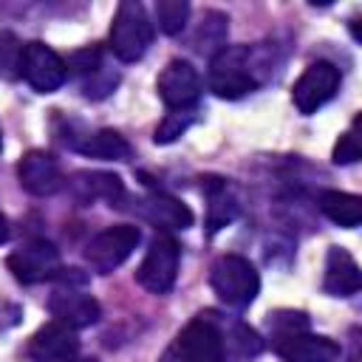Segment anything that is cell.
I'll return each mask as SVG.
<instances>
[{
    "label": "cell",
    "mask_w": 362,
    "mask_h": 362,
    "mask_svg": "<svg viewBox=\"0 0 362 362\" xmlns=\"http://www.w3.org/2000/svg\"><path fill=\"white\" fill-rule=\"evenodd\" d=\"M320 212L334 221L337 226L342 229H354L359 226L362 221V201L359 195H351V192H339V189H325L320 195Z\"/></svg>",
    "instance_id": "20"
},
{
    "label": "cell",
    "mask_w": 362,
    "mask_h": 362,
    "mask_svg": "<svg viewBox=\"0 0 362 362\" xmlns=\"http://www.w3.org/2000/svg\"><path fill=\"white\" fill-rule=\"evenodd\" d=\"M178 277V243L170 235H156L150 249L136 269V280L150 294H167Z\"/></svg>",
    "instance_id": "8"
},
{
    "label": "cell",
    "mask_w": 362,
    "mask_h": 362,
    "mask_svg": "<svg viewBox=\"0 0 362 362\" xmlns=\"http://www.w3.org/2000/svg\"><path fill=\"white\" fill-rule=\"evenodd\" d=\"M136 209L141 212V218H147L150 223L164 226V229H189L192 226V209L187 204H181L178 198H170L161 192L136 201Z\"/></svg>",
    "instance_id": "17"
},
{
    "label": "cell",
    "mask_w": 362,
    "mask_h": 362,
    "mask_svg": "<svg viewBox=\"0 0 362 362\" xmlns=\"http://www.w3.org/2000/svg\"><path fill=\"white\" fill-rule=\"evenodd\" d=\"M17 178L25 192L31 195H54L62 187L59 161L45 150H28L17 164Z\"/></svg>",
    "instance_id": "14"
},
{
    "label": "cell",
    "mask_w": 362,
    "mask_h": 362,
    "mask_svg": "<svg viewBox=\"0 0 362 362\" xmlns=\"http://www.w3.org/2000/svg\"><path fill=\"white\" fill-rule=\"evenodd\" d=\"M65 144L88 158H102V161H122L130 156V144L122 133L116 130H93V133H79V136H68Z\"/></svg>",
    "instance_id": "16"
},
{
    "label": "cell",
    "mask_w": 362,
    "mask_h": 362,
    "mask_svg": "<svg viewBox=\"0 0 362 362\" xmlns=\"http://www.w3.org/2000/svg\"><path fill=\"white\" fill-rule=\"evenodd\" d=\"M272 348L283 362H337L342 354L334 339L308 331L272 339Z\"/></svg>",
    "instance_id": "13"
},
{
    "label": "cell",
    "mask_w": 362,
    "mask_h": 362,
    "mask_svg": "<svg viewBox=\"0 0 362 362\" xmlns=\"http://www.w3.org/2000/svg\"><path fill=\"white\" fill-rule=\"evenodd\" d=\"M23 79L37 90V93H54L65 79H68V65L65 59L45 42L31 40L20 48V62H17Z\"/></svg>",
    "instance_id": "6"
},
{
    "label": "cell",
    "mask_w": 362,
    "mask_h": 362,
    "mask_svg": "<svg viewBox=\"0 0 362 362\" xmlns=\"http://www.w3.org/2000/svg\"><path fill=\"white\" fill-rule=\"evenodd\" d=\"M8 240V221H6V215L0 212V243H6Z\"/></svg>",
    "instance_id": "27"
},
{
    "label": "cell",
    "mask_w": 362,
    "mask_h": 362,
    "mask_svg": "<svg viewBox=\"0 0 362 362\" xmlns=\"http://www.w3.org/2000/svg\"><path fill=\"white\" fill-rule=\"evenodd\" d=\"M48 311L57 322L79 331L93 325L102 317V308L96 303V297H90L88 291L76 288V286H62L48 297Z\"/></svg>",
    "instance_id": "11"
},
{
    "label": "cell",
    "mask_w": 362,
    "mask_h": 362,
    "mask_svg": "<svg viewBox=\"0 0 362 362\" xmlns=\"http://www.w3.org/2000/svg\"><path fill=\"white\" fill-rule=\"evenodd\" d=\"M79 362H96V359H79Z\"/></svg>",
    "instance_id": "28"
},
{
    "label": "cell",
    "mask_w": 362,
    "mask_h": 362,
    "mask_svg": "<svg viewBox=\"0 0 362 362\" xmlns=\"http://www.w3.org/2000/svg\"><path fill=\"white\" fill-rule=\"evenodd\" d=\"M229 20L221 14V11H206L201 25H198V34H195V48L201 54H209L215 57L221 48H223V40H226V25Z\"/></svg>",
    "instance_id": "22"
},
{
    "label": "cell",
    "mask_w": 362,
    "mask_h": 362,
    "mask_svg": "<svg viewBox=\"0 0 362 362\" xmlns=\"http://www.w3.org/2000/svg\"><path fill=\"white\" fill-rule=\"evenodd\" d=\"M209 286L223 305L246 308L260 291V274L246 257L221 255L209 269Z\"/></svg>",
    "instance_id": "3"
},
{
    "label": "cell",
    "mask_w": 362,
    "mask_h": 362,
    "mask_svg": "<svg viewBox=\"0 0 362 362\" xmlns=\"http://www.w3.org/2000/svg\"><path fill=\"white\" fill-rule=\"evenodd\" d=\"M192 119H195V113L192 110H170L164 119H161V124L156 127V144H170V141H175L181 133H187V127L192 124Z\"/></svg>",
    "instance_id": "24"
},
{
    "label": "cell",
    "mask_w": 362,
    "mask_h": 362,
    "mask_svg": "<svg viewBox=\"0 0 362 362\" xmlns=\"http://www.w3.org/2000/svg\"><path fill=\"white\" fill-rule=\"evenodd\" d=\"M158 362H226L218 317L206 311L189 320L167 345Z\"/></svg>",
    "instance_id": "1"
},
{
    "label": "cell",
    "mask_w": 362,
    "mask_h": 362,
    "mask_svg": "<svg viewBox=\"0 0 362 362\" xmlns=\"http://www.w3.org/2000/svg\"><path fill=\"white\" fill-rule=\"evenodd\" d=\"M204 195H206V226L209 232H218L223 226H229L238 215V198L232 195L226 178H218V175H206L204 184H201Z\"/></svg>",
    "instance_id": "18"
},
{
    "label": "cell",
    "mask_w": 362,
    "mask_h": 362,
    "mask_svg": "<svg viewBox=\"0 0 362 362\" xmlns=\"http://www.w3.org/2000/svg\"><path fill=\"white\" fill-rule=\"evenodd\" d=\"M141 232L133 223H119V226H107L99 235H93L85 246V260L90 263L93 272L99 274H110L113 269H119L133 249L139 246Z\"/></svg>",
    "instance_id": "5"
},
{
    "label": "cell",
    "mask_w": 362,
    "mask_h": 362,
    "mask_svg": "<svg viewBox=\"0 0 362 362\" xmlns=\"http://www.w3.org/2000/svg\"><path fill=\"white\" fill-rule=\"evenodd\" d=\"M74 192L79 195V201H107L110 206L119 204L124 198V184L119 175L113 173H102V170H93V173H76L74 181H71Z\"/></svg>",
    "instance_id": "19"
},
{
    "label": "cell",
    "mask_w": 362,
    "mask_h": 362,
    "mask_svg": "<svg viewBox=\"0 0 362 362\" xmlns=\"http://www.w3.org/2000/svg\"><path fill=\"white\" fill-rule=\"evenodd\" d=\"M266 325L272 331V339H280V337H288V334L308 331V317L303 311H274V314H269Z\"/></svg>",
    "instance_id": "25"
},
{
    "label": "cell",
    "mask_w": 362,
    "mask_h": 362,
    "mask_svg": "<svg viewBox=\"0 0 362 362\" xmlns=\"http://www.w3.org/2000/svg\"><path fill=\"white\" fill-rule=\"evenodd\" d=\"M362 156V141H359V116L351 122V127L339 136L337 147H334V164H354Z\"/></svg>",
    "instance_id": "26"
},
{
    "label": "cell",
    "mask_w": 362,
    "mask_h": 362,
    "mask_svg": "<svg viewBox=\"0 0 362 362\" xmlns=\"http://www.w3.org/2000/svg\"><path fill=\"white\" fill-rule=\"evenodd\" d=\"M189 3L187 0H158L156 3V20L164 34H178L187 25Z\"/></svg>",
    "instance_id": "23"
},
{
    "label": "cell",
    "mask_w": 362,
    "mask_h": 362,
    "mask_svg": "<svg viewBox=\"0 0 362 362\" xmlns=\"http://www.w3.org/2000/svg\"><path fill=\"white\" fill-rule=\"evenodd\" d=\"M156 90L167 110H195L198 96H201V76L187 59H173L164 65L158 74Z\"/></svg>",
    "instance_id": "10"
},
{
    "label": "cell",
    "mask_w": 362,
    "mask_h": 362,
    "mask_svg": "<svg viewBox=\"0 0 362 362\" xmlns=\"http://www.w3.org/2000/svg\"><path fill=\"white\" fill-rule=\"evenodd\" d=\"M362 288L359 263L354 255L342 246H331L325 255V272H322V291L331 297H351Z\"/></svg>",
    "instance_id": "15"
},
{
    "label": "cell",
    "mask_w": 362,
    "mask_h": 362,
    "mask_svg": "<svg viewBox=\"0 0 362 362\" xmlns=\"http://www.w3.org/2000/svg\"><path fill=\"white\" fill-rule=\"evenodd\" d=\"M0 150H3V139H0Z\"/></svg>",
    "instance_id": "29"
},
{
    "label": "cell",
    "mask_w": 362,
    "mask_h": 362,
    "mask_svg": "<svg viewBox=\"0 0 362 362\" xmlns=\"http://www.w3.org/2000/svg\"><path fill=\"white\" fill-rule=\"evenodd\" d=\"M218 328H221L226 359H252V356L260 354L263 342H260L257 331H252L246 322H240V320H235V322L218 320Z\"/></svg>",
    "instance_id": "21"
},
{
    "label": "cell",
    "mask_w": 362,
    "mask_h": 362,
    "mask_svg": "<svg viewBox=\"0 0 362 362\" xmlns=\"http://www.w3.org/2000/svg\"><path fill=\"white\" fill-rule=\"evenodd\" d=\"M76 351H79L76 331L57 320L37 328L25 348L31 362H71L76 356Z\"/></svg>",
    "instance_id": "12"
},
{
    "label": "cell",
    "mask_w": 362,
    "mask_h": 362,
    "mask_svg": "<svg viewBox=\"0 0 362 362\" xmlns=\"http://www.w3.org/2000/svg\"><path fill=\"white\" fill-rule=\"evenodd\" d=\"M8 272L20 280V283H42V280H57L62 272V260H59V249L42 238L25 240L23 246H17L8 260H6Z\"/></svg>",
    "instance_id": "7"
},
{
    "label": "cell",
    "mask_w": 362,
    "mask_h": 362,
    "mask_svg": "<svg viewBox=\"0 0 362 362\" xmlns=\"http://www.w3.org/2000/svg\"><path fill=\"white\" fill-rule=\"evenodd\" d=\"M260 85L252 48L249 45H223L209 62V88L221 99H240Z\"/></svg>",
    "instance_id": "2"
},
{
    "label": "cell",
    "mask_w": 362,
    "mask_h": 362,
    "mask_svg": "<svg viewBox=\"0 0 362 362\" xmlns=\"http://www.w3.org/2000/svg\"><path fill=\"white\" fill-rule=\"evenodd\" d=\"M153 42V23L141 3L122 0L110 23V51L122 62H136Z\"/></svg>",
    "instance_id": "4"
},
{
    "label": "cell",
    "mask_w": 362,
    "mask_h": 362,
    "mask_svg": "<svg viewBox=\"0 0 362 362\" xmlns=\"http://www.w3.org/2000/svg\"><path fill=\"white\" fill-rule=\"evenodd\" d=\"M339 68L320 59V62H311L300 79L294 82V90H291V99H294V107L303 113V116H311L317 113L325 102L334 99V93L339 90Z\"/></svg>",
    "instance_id": "9"
}]
</instances>
